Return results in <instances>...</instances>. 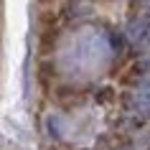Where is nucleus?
I'll return each mask as SVG.
<instances>
[{
	"mask_svg": "<svg viewBox=\"0 0 150 150\" xmlns=\"http://www.w3.org/2000/svg\"><path fill=\"white\" fill-rule=\"evenodd\" d=\"M145 18H148V21H150V8H148V13H145Z\"/></svg>",
	"mask_w": 150,
	"mask_h": 150,
	"instance_id": "obj_1",
	"label": "nucleus"
}]
</instances>
